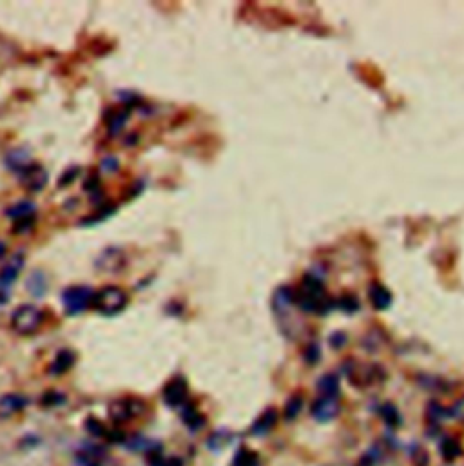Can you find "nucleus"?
Here are the masks:
<instances>
[{
  "label": "nucleus",
  "instance_id": "obj_1",
  "mask_svg": "<svg viewBox=\"0 0 464 466\" xmlns=\"http://www.w3.org/2000/svg\"><path fill=\"white\" fill-rule=\"evenodd\" d=\"M294 303L303 312L309 314H327L336 307V302L329 300L325 294V287L321 279L314 276H305L301 288L294 294Z\"/></svg>",
  "mask_w": 464,
  "mask_h": 466
},
{
  "label": "nucleus",
  "instance_id": "obj_2",
  "mask_svg": "<svg viewBox=\"0 0 464 466\" xmlns=\"http://www.w3.org/2000/svg\"><path fill=\"white\" fill-rule=\"evenodd\" d=\"M127 305V292L117 285H108L100 288L93 297V307L100 314L114 316L122 312Z\"/></svg>",
  "mask_w": 464,
  "mask_h": 466
},
{
  "label": "nucleus",
  "instance_id": "obj_3",
  "mask_svg": "<svg viewBox=\"0 0 464 466\" xmlns=\"http://www.w3.org/2000/svg\"><path fill=\"white\" fill-rule=\"evenodd\" d=\"M44 323V312L35 305H22L11 316V329L20 336L35 334Z\"/></svg>",
  "mask_w": 464,
  "mask_h": 466
},
{
  "label": "nucleus",
  "instance_id": "obj_4",
  "mask_svg": "<svg viewBox=\"0 0 464 466\" xmlns=\"http://www.w3.org/2000/svg\"><path fill=\"white\" fill-rule=\"evenodd\" d=\"M94 292L85 285H75L62 292V303L64 311L69 316L82 314L89 305H93Z\"/></svg>",
  "mask_w": 464,
  "mask_h": 466
},
{
  "label": "nucleus",
  "instance_id": "obj_5",
  "mask_svg": "<svg viewBox=\"0 0 464 466\" xmlns=\"http://www.w3.org/2000/svg\"><path fill=\"white\" fill-rule=\"evenodd\" d=\"M24 267V254L11 256L10 261L0 268V303H4L10 300V288L15 283V279L19 278L20 270Z\"/></svg>",
  "mask_w": 464,
  "mask_h": 466
},
{
  "label": "nucleus",
  "instance_id": "obj_6",
  "mask_svg": "<svg viewBox=\"0 0 464 466\" xmlns=\"http://www.w3.org/2000/svg\"><path fill=\"white\" fill-rule=\"evenodd\" d=\"M341 412V405H339L338 397H327L321 396L314 401V405L310 408V414L318 423H329V421L336 420Z\"/></svg>",
  "mask_w": 464,
  "mask_h": 466
},
{
  "label": "nucleus",
  "instance_id": "obj_7",
  "mask_svg": "<svg viewBox=\"0 0 464 466\" xmlns=\"http://www.w3.org/2000/svg\"><path fill=\"white\" fill-rule=\"evenodd\" d=\"M187 383L183 377H174L164 388V401L171 408H178L187 403Z\"/></svg>",
  "mask_w": 464,
  "mask_h": 466
},
{
  "label": "nucleus",
  "instance_id": "obj_8",
  "mask_svg": "<svg viewBox=\"0 0 464 466\" xmlns=\"http://www.w3.org/2000/svg\"><path fill=\"white\" fill-rule=\"evenodd\" d=\"M20 182L24 184V187L31 191V193H37L40 189L46 185L47 182V173L37 164H29L28 167H24L20 171Z\"/></svg>",
  "mask_w": 464,
  "mask_h": 466
},
{
  "label": "nucleus",
  "instance_id": "obj_9",
  "mask_svg": "<svg viewBox=\"0 0 464 466\" xmlns=\"http://www.w3.org/2000/svg\"><path fill=\"white\" fill-rule=\"evenodd\" d=\"M140 406H141L140 401H131V399L117 401V403H113L111 408H109V414H111V417H113L114 421H127L129 417H132V415L140 414Z\"/></svg>",
  "mask_w": 464,
  "mask_h": 466
},
{
  "label": "nucleus",
  "instance_id": "obj_10",
  "mask_svg": "<svg viewBox=\"0 0 464 466\" xmlns=\"http://www.w3.org/2000/svg\"><path fill=\"white\" fill-rule=\"evenodd\" d=\"M26 397L20 394H8L0 397V420H10L26 406Z\"/></svg>",
  "mask_w": 464,
  "mask_h": 466
},
{
  "label": "nucleus",
  "instance_id": "obj_11",
  "mask_svg": "<svg viewBox=\"0 0 464 466\" xmlns=\"http://www.w3.org/2000/svg\"><path fill=\"white\" fill-rule=\"evenodd\" d=\"M368 300L375 311H386L392 305V292L379 283H374L368 288Z\"/></svg>",
  "mask_w": 464,
  "mask_h": 466
},
{
  "label": "nucleus",
  "instance_id": "obj_12",
  "mask_svg": "<svg viewBox=\"0 0 464 466\" xmlns=\"http://www.w3.org/2000/svg\"><path fill=\"white\" fill-rule=\"evenodd\" d=\"M276 423H277V412L274 408H268L259 415L258 420L254 421L250 432H252V435H267V433L276 426Z\"/></svg>",
  "mask_w": 464,
  "mask_h": 466
},
{
  "label": "nucleus",
  "instance_id": "obj_13",
  "mask_svg": "<svg viewBox=\"0 0 464 466\" xmlns=\"http://www.w3.org/2000/svg\"><path fill=\"white\" fill-rule=\"evenodd\" d=\"M439 452H441L442 459L448 463L455 461L457 457L463 456V443H461L459 439L457 438H452V435H448V438H445L441 441V445H439Z\"/></svg>",
  "mask_w": 464,
  "mask_h": 466
},
{
  "label": "nucleus",
  "instance_id": "obj_14",
  "mask_svg": "<svg viewBox=\"0 0 464 466\" xmlns=\"http://www.w3.org/2000/svg\"><path fill=\"white\" fill-rule=\"evenodd\" d=\"M75 352H71V350H60L57 354V358L53 359L51 368H49V372L53 376H60V374L67 372L71 367H73V363H75Z\"/></svg>",
  "mask_w": 464,
  "mask_h": 466
},
{
  "label": "nucleus",
  "instance_id": "obj_15",
  "mask_svg": "<svg viewBox=\"0 0 464 466\" xmlns=\"http://www.w3.org/2000/svg\"><path fill=\"white\" fill-rule=\"evenodd\" d=\"M339 377L336 374H325L318 381V390L321 396L339 397Z\"/></svg>",
  "mask_w": 464,
  "mask_h": 466
},
{
  "label": "nucleus",
  "instance_id": "obj_16",
  "mask_svg": "<svg viewBox=\"0 0 464 466\" xmlns=\"http://www.w3.org/2000/svg\"><path fill=\"white\" fill-rule=\"evenodd\" d=\"M182 417L183 423L187 424L191 430H200L205 424V420H203V415L200 414L196 410V406L193 403H185L182 406Z\"/></svg>",
  "mask_w": 464,
  "mask_h": 466
},
{
  "label": "nucleus",
  "instance_id": "obj_17",
  "mask_svg": "<svg viewBox=\"0 0 464 466\" xmlns=\"http://www.w3.org/2000/svg\"><path fill=\"white\" fill-rule=\"evenodd\" d=\"M35 211H37L35 203L20 202V203H15V205H11V207L6 211V216L13 218V220H22V218L35 216Z\"/></svg>",
  "mask_w": 464,
  "mask_h": 466
},
{
  "label": "nucleus",
  "instance_id": "obj_18",
  "mask_svg": "<svg viewBox=\"0 0 464 466\" xmlns=\"http://www.w3.org/2000/svg\"><path fill=\"white\" fill-rule=\"evenodd\" d=\"M448 417V410L441 405V403H437V401H430L427 406V420L431 426H439L441 421Z\"/></svg>",
  "mask_w": 464,
  "mask_h": 466
},
{
  "label": "nucleus",
  "instance_id": "obj_19",
  "mask_svg": "<svg viewBox=\"0 0 464 466\" xmlns=\"http://www.w3.org/2000/svg\"><path fill=\"white\" fill-rule=\"evenodd\" d=\"M379 415L383 417V421H385L388 426H392V429H395V426H399V424L403 423V421H401V414H399L397 406H395L394 403H385V405L381 406Z\"/></svg>",
  "mask_w": 464,
  "mask_h": 466
},
{
  "label": "nucleus",
  "instance_id": "obj_20",
  "mask_svg": "<svg viewBox=\"0 0 464 466\" xmlns=\"http://www.w3.org/2000/svg\"><path fill=\"white\" fill-rule=\"evenodd\" d=\"M383 461V448L379 445H374L366 450L359 459V466H379Z\"/></svg>",
  "mask_w": 464,
  "mask_h": 466
},
{
  "label": "nucleus",
  "instance_id": "obj_21",
  "mask_svg": "<svg viewBox=\"0 0 464 466\" xmlns=\"http://www.w3.org/2000/svg\"><path fill=\"white\" fill-rule=\"evenodd\" d=\"M46 276H44V273H40V270H35L33 274H31V278L28 279V288L29 292L33 294L35 297H40L44 296V292H46Z\"/></svg>",
  "mask_w": 464,
  "mask_h": 466
},
{
  "label": "nucleus",
  "instance_id": "obj_22",
  "mask_svg": "<svg viewBox=\"0 0 464 466\" xmlns=\"http://www.w3.org/2000/svg\"><path fill=\"white\" fill-rule=\"evenodd\" d=\"M301 408H303V397L300 396V394H295V396H292L291 399L286 401L285 405V420L286 421H294L298 415H300Z\"/></svg>",
  "mask_w": 464,
  "mask_h": 466
},
{
  "label": "nucleus",
  "instance_id": "obj_23",
  "mask_svg": "<svg viewBox=\"0 0 464 466\" xmlns=\"http://www.w3.org/2000/svg\"><path fill=\"white\" fill-rule=\"evenodd\" d=\"M127 116H129V113H127V111H114V113H111V116H109V120H108L109 131L113 132V135H118V132H120V129L126 126Z\"/></svg>",
  "mask_w": 464,
  "mask_h": 466
},
{
  "label": "nucleus",
  "instance_id": "obj_24",
  "mask_svg": "<svg viewBox=\"0 0 464 466\" xmlns=\"http://www.w3.org/2000/svg\"><path fill=\"white\" fill-rule=\"evenodd\" d=\"M232 466H258V456L249 452V450H245V448H241L238 452V456H236L234 465Z\"/></svg>",
  "mask_w": 464,
  "mask_h": 466
},
{
  "label": "nucleus",
  "instance_id": "obj_25",
  "mask_svg": "<svg viewBox=\"0 0 464 466\" xmlns=\"http://www.w3.org/2000/svg\"><path fill=\"white\" fill-rule=\"evenodd\" d=\"M336 307L341 309L343 312H356L359 309V300L356 296H352V294H345L336 302Z\"/></svg>",
  "mask_w": 464,
  "mask_h": 466
},
{
  "label": "nucleus",
  "instance_id": "obj_26",
  "mask_svg": "<svg viewBox=\"0 0 464 466\" xmlns=\"http://www.w3.org/2000/svg\"><path fill=\"white\" fill-rule=\"evenodd\" d=\"M448 417L455 421H464V396L454 401V405L448 408Z\"/></svg>",
  "mask_w": 464,
  "mask_h": 466
},
{
  "label": "nucleus",
  "instance_id": "obj_27",
  "mask_svg": "<svg viewBox=\"0 0 464 466\" xmlns=\"http://www.w3.org/2000/svg\"><path fill=\"white\" fill-rule=\"evenodd\" d=\"M85 430L93 435H103V433L108 432L105 430V424L100 423L98 420H94V417H89V420L85 421Z\"/></svg>",
  "mask_w": 464,
  "mask_h": 466
},
{
  "label": "nucleus",
  "instance_id": "obj_28",
  "mask_svg": "<svg viewBox=\"0 0 464 466\" xmlns=\"http://www.w3.org/2000/svg\"><path fill=\"white\" fill-rule=\"evenodd\" d=\"M33 225H35V216L22 218V220H17V222H15L13 232L15 234H24V232H28Z\"/></svg>",
  "mask_w": 464,
  "mask_h": 466
},
{
  "label": "nucleus",
  "instance_id": "obj_29",
  "mask_svg": "<svg viewBox=\"0 0 464 466\" xmlns=\"http://www.w3.org/2000/svg\"><path fill=\"white\" fill-rule=\"evenodd\" d=\"M319 358H321V350H319V347L316 343L309 345L305 350V361L309 363V365H316V363L319 361Z\"/></svg>",
  "mask_w": 464,
  "mask_h": 466
},
{
  "label": "nucleus",
  "instance_id": "obj_30",
  "mask_svg": "<svg viewBox=\"0 0 464 466\" xmlns=\"http://www.w3.org/2000/svg\"><path fill=\"white\" fill-rule=\"evenodd\" d=\"M223 443H227V433L223 435V432L212 433L211 438H209V441H207V445H209L212 450H220V448L223 447Z\"/></svg>",
  "mask_w": 464,
  "mask_h": 466
},
{
  "label": "nucleus",
  "instance_id": "obj_31",
  "mask_svg": "<svg viewBox=\"0 0 464 466\" xmlns=\"http://www.w3.org/2000/svg\"><path fill=\"white\" fill-rule=\"evenodd\" d=\"M345 343H347V336L343 334V332H336V334L330 336V345H332L334 349H341Z\"/></svg>",
  "mask_w": 464,
  "mask_h": 466
},
{
  "label": "nucleus",
  "instance_id": "obj_32",
  "mask_svg": "<svg viewBox=\"0 0 464 466\" xmlns=\"http://www.w3.org/2000/svg\"><path fill=\"white\" fill-rule=\"evenodd\" d=\"M64 401V397L60 396V394H57V392H49V394H46V397H44V405H58V403H62Z\"/></svg>",
  "mask_w": 464,
  "mask_h": 466
},
{
  "label": "nucleus",
  "instance_id": "obj_33",
  "mask_svg": "<svg viewBox=\"0 0 464 466\" xmlns=\"http://www.w3.org/2000/svg\"><path fill=\"white\" fill-rule=\"evenodd\" d=\"M78 173H80L78 167H73V169H71L69 173H67V175L62 176V180H60V182H58V185H60V187H64V185L71 184V182H73V180H75V176L78 175Z\"/></svg>",
  "mask_w": 464,
  "mask_h": 466
},
{
  "label": "nucleus",
  "instance_id": "obj_34",
  "mask_svg": "<svg viewBox=\"0 0 464 466\" xmlns=\"http://www.w3.org/2000/svg\"><path fill=\"white\" fill-rule=\"evenodd\" d=\"M164 466H182V461L180 459H169V461H165Z\"/></svg>",
  "mask_w": 464,
  "mask_h": 466
},
{
  "label": "nucleus",
  "instance_id": "obj_35",
  "mask_svg": "<svg viewBox=\"0 0 464 466\" xmlns=\"http://www.w3.org/2000/svg\"><path fill=\"white\" fill-rule=\"evenodd\" d=\"M6 254V245L2 243V241H0V258H2V256Z\"/></svg>",
  "mask_w": 464,
  "mask_h": 466
}]
</instances>
